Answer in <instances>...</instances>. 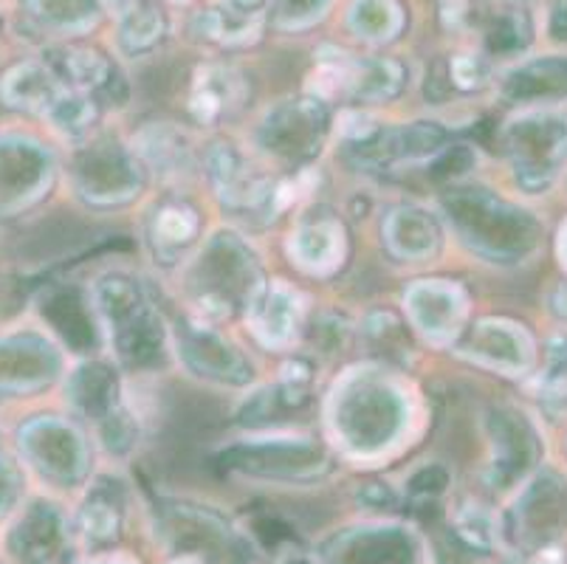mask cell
Here are the masks:
<instances>
[{"mask_svg":"<svg viewBox=\"0 0 567 564\" xmlns=\"http://www.w3.org/2000/svg\"><path fill=\"white\" fill-rule=\"evenodd\" d=\"M237 7H240V12H255L257 7H260L262 0H235Z\"/></svg>","mask_w":567,"mask_h":564,"instance_id":"5bb4252c","label":"cell"},{"mask_svg":"<svg viewBox=\"0 0 567 564\" xmlns=\"http://www.w3.org/2000/svg\"><path fill=\"white\" fill-rule=\"evenodd\" d=\"M457 527H461V534L466 536L472 545L477 547H488L494 540V527H492V516L481 509H466L461 516H457Z\"/></svg>","mask_w":567,"mask_h":564,"instance_id":"9c48e42d","label":"cell"},{"mask_svg":"<svg viewBox=\"0 0 567 564\" xmlns=\"http://www.w3.org/2000/svg\"><path fill=\"white\" fill-rule=\"evenodd\" d=\"M45 116L54 122V127H60V131L65 133H82L91 124V119H94V105L85 100V96H80V93L74 91H65L56 96L54 105L45 111Z\"/></svg>","mask_w":567,"mask_h":564,"instance_id":"8992f818","label":"cell"},{"mask_svg":"<svg viewBox=\"0 0 567 564\" xmlns=\"http://www.w3.org/2000/svg\"><path fill=\"white\" fill-rule=\"evenodd\" d=\"M116 527V516L105 505H87L85 511V531L91 536H111Z\"/></svg>","mask_w":567,"mask_h":564,"instance_id":"7c38bea8","label":"cell"},{"mask_svg":"<svg viewBox=\"0 0 567 564\" xmlns=\"http://www.w3.org/2000/svg\"><path fill=\"white\" fill-rule=\"evenodd\" d=\"M195 229H198V217L187 206H167L156 217V240L162 246H184L193 240Z\"/></svg>","mask_w":567,"mask_h":564,"instance_id":"52a82bcc","label":"cell"},{"mask_svg":"<svg viewBox=\"0 0 567 564\" xmlns=\"http://www.w3.org/2000/svg\"><path fill=\"white\" fill-rule=\"evenodd\" d=\"M162 34V18H158L153 9H142V12H133L125 20V29H122V40L131 51H142L147 45H153Z\"/></svg>","mask_w":567,"mask_h":564,"instance_id":"ba28073f","label":"cell"},{"mask_svg":"<svg viewBox=\"0 0 567 564\" xmlns=\"http://www.w3.org/2000/svg\"><path fill=\"white\" fill-rule=\"evenodd\" d=\"M452 74H455L457 85L477 88V85H483V82H486L488 69H486V62H483V60L466 54V57H457L455 65H452Z\"/></svg>","mask_w":567,"mask_h":564,"instance_id":"8fae6325","label":"cell"},{"mask_svg":"<svg viewBox=\"0 0 567 564\" xmlns=\"http://www.w3.org/2000/svg\"><path fill=\"white\" fill-rule=\"evenodd\" d=\"M74 3L80 7L82 0H29V9L45 23H71V20H76L69 12V9H74Z\"/></svg>","mask_w":567,"mask_h":564,"instance_id":"30bf717a","label":"cell"},{"mask_svg":"<svg viewBox=\"0 0 567 564\" xmlns=\"http://www.w3.org/2000/svg\"><path fill=\"white\" fill-rule=\"evenodd\" d=\"M255 330L266 345H282L297 325V297L288 288L275 286L251 308Z\"/></svg>","mask_w":567,"mask_h":564,"instance_id":"7a4b0ae2","label":"cell"},{"mask_svg":"<svg viewBox=\"0 0 567 564\" xmlns=\"http://www.w3.org/2000/svg\"><path fill=\"white\" fill-rule=\"evenodd\" d=\"M14 496V474L7 465V460H0V514L9 509Z\"/></svg>","mask_w":567,"mask_h":564,"instance_id":"4fadbf2b","label":"cell"},{"mask_svg":"<svg viewBox=\"0 0 567 564\" xmlns=\"http://www.w3.org/2000/svg\"><path fill=\"white\" fill-rule=\"evenodd\" d=\"M401 85V65L399 62H364L348 69V91L368 100H386L393 96Z\"/></svg>","mask_w":567,"mask_h":564,"instance_id":"277c9868","label":"cell"},{"mask_svg":"<svg viewBox=\"0 0 567 564\" xmlns=\"http://www.w3.org/2000/svg\"><path fill=\"white\" fill-rule=\"evenodd\" d=\"M240 100V82L224 69H209L200 74L193 93V113L200 122H215Z\"/></svg>","mask_w":567,"mask_h":564,"instance_id":"3957f363","label":"cell"},{"mask_svg":"<svg viewBox=\"0 0 567 564\" xmlns=\"http://www.w3.org/2000/svg\"><path fill=\"white\" fill-rule=\"evenodd\" d=\"M56 71L69 76L76 88H100L107 80V65L94 51H63L54 60Z\"/></svg>","mask_w":567,"mask_h":564,"instance_id":"5b68a950","label":"cell"},{"mask_svg":"<svg viewBox=\"0 0 567 564\" xmlns=\"http://www.w3.org/2000/svg\"><path fill=\"white\" fill-rule=\"evenodd\" d=\"M111 3H113V7H116V9H122V12H127V9L133 7V0H111Z\"/></svg>","mask_w":567,"mask_h":564,"instance_id":"9a60e30c","label":"cell"},{"mask_svg":"<svg viewBox=\"0 0 567 564\" xmlns=\"http://www.w3.org/2000/svg\"><path fill=\"white\" fill-rule=\"evenodd\" d=\"M3 100L14 107H25V111L45 113L54 100L63 93V88L56 85L54 76L49 71L38 69V65H20L12 74L3 80Z\"/></svg>","mask_w":567,"mask_h":564,"instance_id":"6da1fadb","label":"cell"}]
</instances>
